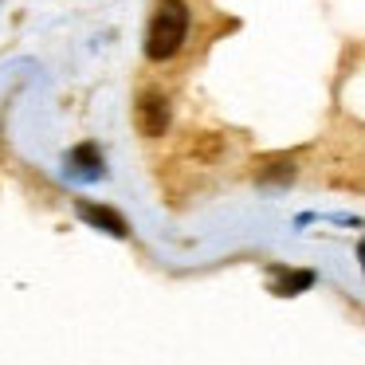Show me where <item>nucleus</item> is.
Wrapping results in <instances>:
<instances>
[{
  "label": "nucleus",
  "instance_id": "1",
  "mask_svg": "<svg viewBox=\"0 0 365 365\" xmlns=\"http://www.w3.org/2000/svg\"><path fill=\"white\" fill-rule=\"evenodd\" d=\"M185 36H189V4L185 0H158L150 28H145V56L153 63H165L181 51Z\"/></svg>",
  "mask_w": 365,
  "mask_h": 365
},
{
  "label": "nucleus",
  "instance_id": "2",
  "mask_svg": "<svg viewBox=\"0 0 365 365\" xmlns=\"http://www.w3.org/2000/svg\"><path fill=\"white\" fill-rule=\"evenodd\" d=\"M134 122L145 138H161L169 130V98L161 91H142L134 106Z\"/></svg>",
  "mask_w": 365,
  "mask_h": 365
},
{
  "label": "nucleus",
  "instance_id": "3",
  "mask_svg": "<svg viewBox=\"0 0 365 365\" xmlns=\"http://www.w3.org/2000/svg\"><path fill=\"white\" fill-rule=\"evenodd\" d=\"M75 216H79L83 224H91V228L114 236V240H126L130 236V220H126V216L114 212V208H106V205H95V200H75Z\"/></svg>",
  "mask_w": 365,
  "mask_h": 365
},
{
  "label": "nucleus",
  "instance_id": "4",
  "mask_svg": "<svg viewBox=\"0 0 365 365\" xmlns=\"http://www.w3.org/2000/svg\"><path fill=\"white\" fill-rule=\"evenodd\" d=\"M67 173L79 177V181H103L106 177V161H103V150H98L95 142H83L75 145L71 153H67Z\"/></svg>",
  "mask_w": 365,
  "mask_h": 365
},
{
  "label": "nucleus",
  "instance_id": "5",
  "mask_svg": "<svg viewBox=\"0 0 365 365\" xmlns=\"http://www.w3.org/2000/svg\"><path fill=\"white\" fill-rule=\"evenodd\" d=\"M310 283H314V271H291L283 283H275V294H299L302 287H310Z\"/></svg>",
  "mask_w": 365,
  "mask_h": 365
},
{
  "label": "nucleus",
  "instance_id": "6",
  "mask_svg": "<svg viewBox=\"0 0 365 365\" xmlns=\"http://www.w3.org/2000/svg\"><path fill=\"white\" fill-rule=\"evenodd\" d=\"M361 263H365V244H361Z\"/></svg>",
  "mask_w": 365,
  "mask_h": 365
}]
</instances>
